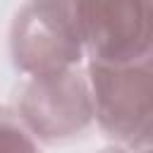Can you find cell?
<instances>
[{
	"instance_id": "obj_5",
	"label": "cell",
	"mask_w": 153,
	"mask_h": 153,
	"mask_svg": "<svg viewBox=\"0 0 153 153\" xmlns=\"http://www.w3.org/2000/svg\"><path fill=\"white\" fill-rule=\"evenodd\" d=\"M0 153H41L38 141L24 129L12 108H0Z\"/></svg>"
},
{
	"instance_id": "obj_1",
	"label": "cell",
	"mask_w": 153,
	"mask_h": 153,
	"mask_svg": "<svg viewBox=\"0 0 153 153\" xmlns=\"http://www.w3.org/2000/svg\"><path fill=\"white\" fill-rule=\"evenodd\" d=\"M93 124L115 146L148 153L153 134V67L151 57L129 65L84 62Z\"/></svg>"
},
{
	"instance_id": "obj_3",
	"label": "cell",
	"mask_w": 153,
	"mask_h": 153,
	"mask_svg": "<svg viewBox=\"0 0 153 153\" xmlns=\"http://www.w3.org/2000/svg\"><path fill=\"white\" fill-rule=\"evenodd\" d=\"M12 110L38 146H62L84 136L93 124L84 65L43 76H26Z\"/></svg>"
},
{
	"instance_id": "obj_6",
	"label": "cell",
	"mask_w": 153,
	"mask_h": 153,
	"mask_svg": "<svg viewBox=\"0 0 153 153\" xmlns=\"http://www.w3.org/2000/svg\"><path fill=\"white\" fill-rule=\"evenodd\" d=\"M100 153H136V151H129V148H122V146H110V148H103Z\"/></svg>"
},
{
	"instance_id": "obj_4",
	"label": "cell",
	"mask_w": 153,
	"mask_h": 153,
	"mask_svg": "<svg viewBox=\"0 0 153 153\" xmlns=\"http://www.w3.org/2000/svg\"><path fill=\"white\" fill-rule=\"evenodd\" d=\"M10 60L24 76H43L84 65V50L50 0H26L10 24Z\"/></svg>"
},
{
	"instance_id": "obj_2",
	"label": "cell",
	"mask_w": 153,
	"mask_h": 153,
	"mask_svg": "<svg viewBox=\"0 0 153 153\" xmlns=\"http://www.w3.org/2000/svg\"><path fill=\"white\" fill-rule=\"evenodd\" d=\"M50 2L67 19L88 62L129 65L151 57L153 53L151 0H50Z\"/></svg>"
}]
</instances>
